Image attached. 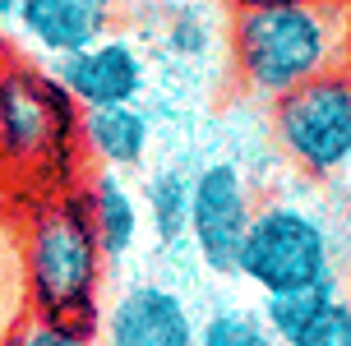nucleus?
Here are the masks:
<instances>
[{
  "instance_id": "nucleus-19",
  "label": "nucleus",
  "mask_w": 351,
  "mask_h": 346,
  "mask_svg": "<svg viewBox=\"0 0 351 346\" xmlns=\"http://www.w3.org/2000/svg\"><path fill=\"white\" fill-rule=\"evenodd\" d=\"M19 5H23V0H0V18H14Z\"/></svg>"
},
{
  "instance_id": "nucleus-7",
  "label": "nucleus",
  "mask_w": 351,
  "mask_h": 346,
  "mask_svg": "<svg viewBox=\"0 0 351 346\" xmlns=\"http://www.w3.org/2000/svg\"><path fill=\"white\" fill-rule=\"evenodd\" d=\"M51 79L65 88V97L79 111L139 106L148 92V55L130 33H106L84 51L51 60Z\"/></svg>"
},
{
  "instance_id": "nucleus-5",
  "label": "nucleus",
  "mask_w": 351,
  "mask_h": 346,
  "mask_svg": "<svg viewBox=\"0 0 351 346\" xmlns=\"http://www.w3.org/2000/svg\"><path fill=\"white\" fill-rule=\"evenodd\" d=\"M79 106L51 69L0 55V157L14 166H51L79 138Z\"/></svg>"
},
{
  "instance_id": "nucleus-1",
  "label": "nucleus",
  "mask_w": 351,
  "mask_h": 346,
  "mask_svg": "<svg viewBox=\"0 0 351 346\" xmlns=\"http://www.w3.org/2000/svg\"><path fill=\"white\" fill-rule=\"evenodd\" d=\"M231 74L250 97L278 102L291 88L333 74L347 60V5L300 0L231 14Z\"/></svg>"
},
{
  "instance_id": "nucleus-16",
  "label": "nucleus",
  "mask_w": 351,
  "mask_h": 346,
  "mask_svg": "<svg viewBox=\"0 0 351 346\" xmlns=\"http://www.w3.org/2000/svg\"><path fill=\"white\" fill-rule=\"evenodd\" d=\"M208 23L199 14H190V10H180V14L171 18V28H167V51L180 55V60H199V55H208Z\"/></svg>"
},
{
  "instance_id": "nucleus-10",
  "label": "nucleus",
  "mask_w": 351,
  "mask_h": 346,
  "mask_svg": "<svg viewBox=\"0 0 351 346\" xmlns=\"http://www.w3.org/2000/svg\"><path fill=\"white\" fill-rule=\"evenodd\" d=\"M79 143L97 162V171L130 175L148 162L153 148V116L139 106H102L79 116Z\"/></svg>"
},
{
  "instance_id": "nucleus-3",
  "label": "nucleus",
  "mask_w": 351,
  "mask_h": 346,
  "mask_svg": "<svg viewBox=\"0 0 351 346\" xmlns=\"http://www.w3.org/2000/svg\"><path fill=\"white\" fill-rule=\"evenodd\" d=\"M236 277L250 282L259 295L342 286L337 240L315 208L296 199H268L250 217L245 245L236 254Z\"/></svg>"
},
{
  "instance_id": "nucleus-14",
  "label": "nucleus",
  "mask_w": 351,
  "mask_h": 346,
  "mask_svg": "<svg viewBox=\"0 0 351 346\" xmlns=\"http://www.w3.org/2000/svg\"><path fill=\"white\" fill-rule=\"evenodd\" d=\"M199 346H282L259 310L250 305H222L208 319H199Z\"/></svg>"
},
{
  "instance_id": "nucleus-8",
  "label": "nucleus",
  "mask_w": 351,
  "mask_h": 346,
  "mask_svg": "<svg viewBox=\"0 0 351 346\" xmlns=\"http://www.w3.org/2000/svg\"><path fill=\"white\" fill-rule=\"evenodd\" d=\"M102 346H199V319L190 300L162 286V282H130L106 300L102 323H97Z\"/></svg>"
},
{
  "instance_id": "nucleus-17",
  "label": "nucleus",
  "mask_w": 351,
  "mask_h": 346,
  "mask_svg": "<svg viewBox=\"0 0 351 346\" xmlns=\"http://www.w3.org/2000/svg\"><path fill=\"white\" fill-rule=\"evenodd\" d=\"M10 346H102V342H97V332H79V328L47 323V319H28V323L14 332Z\"/></svg>"
},
{
  "instance_id": "nucleus-6",
  "label": "nucleus",
  "mask_w": 351,
  "mask_h": 346,
  "mask_svg": "<svg viewBox=\"0 0 351 346\" xmlns=\"http://www.w3.org/2000/svg\"><path fill=\"white\" fill-rule=\"evenodd\" d=\"M254 185L236 162H208L194 171L190 190V245L208 273L236 277V254L254 217Z\"/></svg>"
},
{
  "instance_id": "nucleus-18",
  "label": "nucleus",
  "mask_w": 351,
  "mask_h": 346,
  "mask_svg": "<svg viewBox=\"0 0 351 346\" xmlns=\"http://www.w3.org/2000/svg\"><path fill=\"white\" fill-rule=\"evenodd\" d=\"M227 5L236 14V10H268V5H300V0H227Z\"/></svg>"
},
{
  "instance_id": "nucleus-4",
  "label": "nucleus",
  "mask_w": 351,
  "mask_h": 346,
  "mask_svg": "<svg viewBox=\"0 0 351 346\" xmlns=\"http://www.w3.org/2000/svg\"><path fill=\"white\" fill-rule=\"evenodd\" d=\"M273 138L282 157L310 180L351 171V74L333 69L273 102Z\"/></svg>"
},
{
  "instance_id": "nucleus-13",
  "label": "nucleus",
  "mask_w": 351,
  "mask_h": 346,
  "mask_svg": "<svg viewBox=\"0 0 351 346\" xmlns=\"http://www.w3.org/2000/svg\"><path fill=\"white\" fill-rule=\"evenodd\" d=\"M337 295H342V286H310V291H282V295H263V323H268V332L278 337L282 346L291 342V337H300V332L315 323L319 314L333 305Z\"/></svg>"
},
{
  "instance_id": "nucleus-9",
  "label": "nucleus",
  "mask_w": 351,
  "mask_h": 346,
  "mask_svg": "<svg viewBox=\"0 0 351 346\" xmlns=\"http://www.w3.org/2000/svg\"><path fill=\"white\" fill-rule=\"evenodd\" d=\"M14 23L37 55L60 60L116 33V0H23Z\"/></svg>"
},
{
  "instance_id": "nucleus-11",
  "label": "nucleus",
  "mask_w": 351,
  "mask_h": 346,
  "mask_svg": "<svg viewBox=\"0 0 351 346\" xmlns=\"http://www.w3.org/2000/svg\"><path fill=\"white\" fill-rule=\"evenodd\" d=\"M84 199H88V217H93V231H97L106 263L130 259L143 236V203L134 194V185L116 171H97L88 180Z\"/></svg>"
},
{
  "instance_id": "nucleus-15",
  "label": "nucleus",
  "mask_w": 351,
  "mask_h": 346,
  "mask_svg": "<svg viewBox=\"0 0 351 346\" xmlns=\"http://www.w3.org/2000/svg\"><path fill=\"white\" fill-rule=\"evenodd\" d=\"M287 346H351V295H337L333 305Z\"/></svg>"
},
{
  "instance_id": "nucleus-2",
  "label": "nucleus",
  "mask_w": 351,
  "mask_h": 346,
  "mask_svg": "<svg viewBox=\"0 0 351 346\" xmlns=\"http://www.w3.org/2000/svg\"><path fill=\"white\" fill-rule=\"evenodd\" d=\"M23 273H28L33 319L97 332L106 310V254L97 245L84 190H60L33 212L23 240Z\"/></svg>"
},
{
  "instance_id": "nucleus-12",
  "label": "nucleus",
  "mask_w": 351,
  "mask_h": 346,
  "mask_svg": "<svg viewBox=\"0 0 351 346\" xmlns=\"http://www.w3.org/2000/svg\"><path fill=\"white\" fill-rule=\"evenodd\" d=\"M190 190H194V175L180 171V166H158L143 180L139 194L143 222H148V231L162 249L190 240Z\"/></svg>"
}]
</instances>
